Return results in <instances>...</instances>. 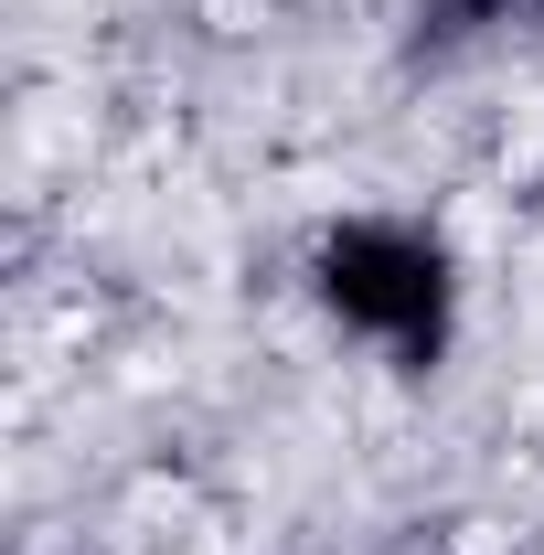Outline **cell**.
<instances>
[{"label":"cell","mask_w":544,"mask_h":555,"mask_svg":"<svg viewBox=\"0 0 544 555\" xmlns=\"http://www.w3.org/2000/svg\"><path fill=\"white\" fill-rule=\"evenodd\" d=\"M321 299L406 363H427L449 343V257L406 224H341L321 246Z\"/></svg>","instance_id":"cell-1"},{"label":"cell","mask_w":544,"mask_h":555,"mask_svg":"<svg viewBox=\"0 0 544 555\" xmlns=\"http://www.w3.org/2000/svg\"><path fill=\"white\" fill-rule=\"evenodd\" d=\"M544 22V0H416V43H470V33H513Z\"/></svg>","instance_id":"cell-2"}]
</instances>
